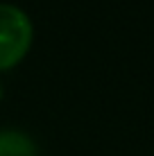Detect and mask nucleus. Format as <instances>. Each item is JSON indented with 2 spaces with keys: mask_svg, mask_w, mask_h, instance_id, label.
<instances>
[{
  "mask_svg": "<svg viewBox=\"0 0 154 156\" xmlns=\"http://www.w3.org/2000/svg\"><path fill=\"white\" fill-rule=\"evenodd\" d=\"M34 27L20 7L0 2V70H12L32 48Z\"/></svg>",
  "mask_w": 154,
  "mask_h": 156,
  "instance_id": "f257e3e1",
  "label": "nucleus"
},
{
  "mask_svg": "<svg viewBox=\"0 0 154 156\" xmlns=\"http://www.w3.org/2000/svg\"><path fill=\"white\" fill-rule=\"evenodd\" d=\"M0 156H36V149L25 133L0 131Z\"/></svg>",
  "mask_w": 154,
  "mask_h": 156,
  "instance_id": "f03ea898",
  "label": "nucleus"
},
{
  "mask_svg": "<svg viewBox=\"0 0 154 156\" xmlns=\"http://www.w3.org/2000/svg\"><path fill=\"white\" fill-rule=\"evenodd\" d=\"M0 100H2V84H0Z\"/></svg>",
  "mask_w": 154,
  "mask_h": 156,
  "instance_id": "7ed1b4c3",
  "label": "nucleus"
}]
</instances>
